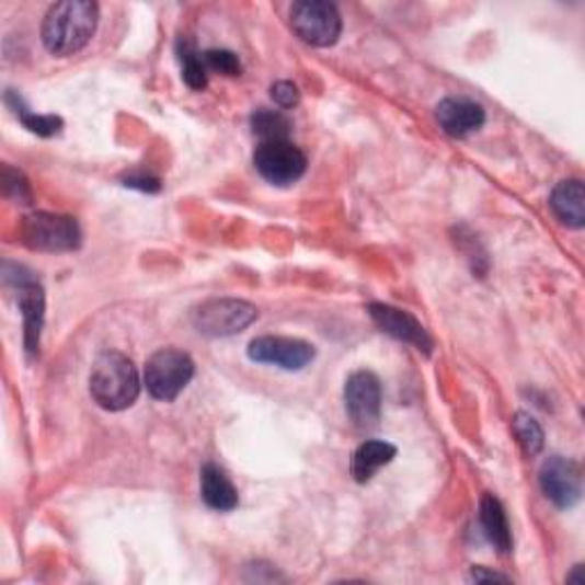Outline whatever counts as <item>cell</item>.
Masks as SVG:
<instances>
[{
    "mask_svg": "<svg viewBox=\"0 0 585 585\" xmlns=\"http://www.w3.org/2000/svg\"><path fill=\"white\" fill-rule=\"evenodd\" d=\"M99 5L90 0H65L53 5L42 23V42L53 56H76L96 33Z\"/></svg>",
    "mask_w": 585,
    "mask_h": 585,
    "instance_id": "cell-1",
    "label": "cell"
},
{
    "mask_svg": "<svg viewBox=\"0 0 585 585\" xmlns=\"http://www.w3.org/2000/svg\"><path fill=\"white\" fill-rule=\"evenodd\" d=\"M90 393L94 403L103 410H128L140 395V378L136 364L117 351L101 353L92 364Z\"/></svg>",
    "mask_w": 585,
    "mask_h": 585,
    "instance_id": "cell-2",
    "label": "cell"
},
{
    "mask_svg": "<svg viewBox=\"0 0 585 585\" xmlns=\"http://www.w3.org/2000/svg\"><path fill=\"white\" fill-rule=\"evenodd\" d=\"M195 376V362L188 353L176 348H161L147 359L145 385L156 401L170 403L191 385Z\"/></svg>",
    "mask_w": 585,
    "mask_h": 585,
    "instance_id": "cell-3",
    "label": "cell"
},
{
    "mask_svg": "<svg viewBox=\"0 0 585 585\" xmlns=\"http://www.w3.org/2000/svg\"><path fill=\"white\" fill-rule=\"evenodd\" d=\"M5 284L16 290V302L23 313V339L25 353L31 357L39 353V336L44 328V288L23 265H3Z\"/></svg>",
    "mask_w": 585,
    "mask_h": 585,
    "instance_id": "cell-4",
    "label": "cell"
},
{
    "mask_svg": "<svg viewBox=\"0 0 585 585\" xmlns=\"http://www.w3.org/2000/svg\"><path fill=\"white\" fill-rule=\"evenodd\" d=\"M259 318V309L245 300H206L193 311V325L204 336H233L245 332Z\"/></svg>",
    "mask_w": 585,
    "mask_h": 585,
    "instance_id": "cell-5",
    "label": "cell"
},
{
    "mask_svg": "<svg viewBox=\"0 0 585 585\" xmlns=\"http://www.w3.org/2000/svg\"><path fill=\"white\" fill-rule=\"evenodd\" d=\"M290 28L302 42L316 48H328L339 42L343 21L336 5L325 0H302L290 8Z\"/></svg>",
    "mask_w": 585,
    "mask_h": 585,
    "instance_id": "cell-6",
    "label": "cell"
},
{
    "mask_svg": "<svg viewBox=\"0 0 585 585\" xmlns=\"http://www.w3.org/2000/svg\"><path fill=\"white\" fill-rule=\"evenodd\" d=\"M23 243L37 252H71L81 245V229L69 216L33 213L21 227Z\"/></svg>",
    "mask_w": 585,
    "mask_h": 585,
    "instance_id": "cell-7",
    "label": "cell"
},
{
    "mask_svg": "<svg viewBox=\"0 0 585 585\" xmlns=\"http://www.w3.org/2000/svg\"><path fill=\"white\" fill-rule=\"evenodd\" d=\"M345 412L359 431H374L380 423L382 414V387L376 374L370 370H355V374L345 380L343 389Z\"/></svg>",
    "mask_w": 585,
    "mask_h": 585,
    "instance_id": "cell-8",
    "label": "cell"
},
{
    "mask_svg": "<svg viewBox=\"0 0 585 585\" xmlns=\"http://www.w3.org/2000/svg\"><path fill=\"white\" fill-rule=\"evenodd\" d=\"M254 168L273 185H290L307 172V156L288 140L261 142L254 151Z\"/></svg>",
    "mask_w": 585,
    "mask_h": 585,
    "instance_id": "cell-9",
    "label": "cell"
},
{
    "mask_svg": "<svg viewBox=\"0 0 585 585\" xmlns=\"http://www.w3.org/2000/svg\"><path fill=\"white\" fill-rule=\"evenodd\" d=\"M540 487L542 494L561 511H570L581 501L583 494V475L581 467L561 456H551L542 462L540 469Z\"/></svg>",
    "mask_w": 585,
    "mask_h": 585,
    "instance_id": "cell-10",
    "label": "cell"
},
{
    "mask_svg": "<svg viewBox=\"0 0 585 585\" xmlns=\"http://www.w3.org/2000/svg\"><path fill=\"white\" fill-rule=\"evenodd\" d=\"M248 357L256 364H268L284 370H302L316 357V348L302 339L259 336L250 343Z\"/></svg>",
    "mask_w": 585,
    "mask_h": 585,
    "instance_id": "cell-11",
    "label": "cell"
},
{
    "mask_svg": "<svg viewBox=\"0 0 585 585\" xmlns=\"http://www.w3.org/2000/svg\"><path fill=\"white\" fill-rule=\"evenodd\" d=\"M368 316L374 318V323L389 336L410 343L414 345L416 351L423 353H431L433 348V339L425 332V328L416 321V318L403 309L391 307V305H382V302H374L368 305Z\"/></svg>",
    "mask_w": 585,
    "mask_h": 585,
    "instance_id": "cell-12",
    "label": "cell"
},
{
    "mask_svg": "<svg viewBox=\"0 0 585 585\" xmlns=\"http://www.w3.org/2000/svg\"><path fill=\"white\" fill-rule=\"evenodd\" d=\"M437 122L450 138H467L485 124V108L467 96H446L437 105Z\"/></svg>",
    "mask_w": 585,
    "mask_h": 585,
    "instance_id": "cell-13",
    "label": "cell"
},
{
    "mask_svg": "<svg viewBox=\"0 0 585 585\" xmlns=\"http://www.w3.org/2000/svg\"><path fill=\"white\" fill-rule=\"evenodd\" d=\"M549 206L553 210V216L561 220L563 225L572 229H581L585 225V193L583 183L578 179L561 181L553 188L549 197Z\"/></svg>",
    "mask_w": 585,
    "mask_h": 585,
    "instance_id": "cell-14",
    "label": "cell"
},
{
    "mask_svg": "<svg viewBox=\"0 0 585 585\" xmlns=\"http://www.w3.org/2000/svg\"><path fill=\"white\" fill-rule=\"evenodd\" d=\"M202 498L210 511L231 513L238 508V492L229 475L218 464H204L202 467Z\"/></svg>",
    "mask_w": 585,
    "mask_h": 585,
    "instance_id": "cell-15",
    "label": "cell"
},
{
    "mask_svg": "<svg viewBox=\"0 0 585 585\" xmlns=\"http://www.w3.org/2000/svg\"><path fill=\"white\" fill-rule=\"evenodd\" d=\"M395 454H398L395 446L389 441H378V439L364 441L353 456V467H351L353 478L357 483H368L370 478L395 458Z\"/></svg>",
    "mask_w": 585,
    "mask_h": 585,
    "instance_id": "cell-16",
    "label": "cell"
},
{
    "mask_svg": "<svg viewBox=\"0 0 585 585\" xmlns=\"http://www.w3.org/2000/svg\"><path fill=\"white\" fill-rule=\"evenodd\" d=\"M481 528L490 544L501 553H508L513 549L508 517H505L503 505L494 494H485L481 498Z\"/></svg>",
    "mask_w": 585,
    "mask_h": 585,
    "instance_id": "cell-17",
    "label": "cell"
},
{
    "mask_svg": "<svg viewBox=\"0 0 585 585\" xmlns=\"http://www.w3.org/2000/svg\"><path fill=\"white\" fill-rule=\"evenodd\" d=\"M5 101L14 108V115L21 119V124L28 128L31 133H35V136H42V138H53L58 136V133L62 130V119L56 117V115H35L31 108H25V103L19 94L14 92H8Z\"/></svg>",
    "mask_w": 585,
    "mask_h": 585,
    "instance_id": "cell-18",
    "label": "cell"
},
{
    "mask_svg": "<svg viewBox=\"0 0 585 585\" xmlns=\"http://www.w3.org/2000/svg\"><path fill=\"white\" fill-rule=\"evenodd\" d=\"M176 53H179V62H181V71H183L181 76H183L185 85H188L195 92L206 90V85H208V69L204 67L202 53H197L193 42H188V39H179Z\"/></svg>",
    "mask_w": 585,
    "mask_h": 585,
    "instance_id": "cell-19",
    "label": "cell"
},
{
    "mask_svg": "<svg viewBox=\"0 0 585 585\" xmlns=\"http://www.w3.org/2000/svg\"><path fill=\"white\" fill-rule=\"evenodd\" d=\"M292 124L290 119L279 113V111H256L252 115V130L254 136L261 138V142H273V140H288Z\"/></svg>",
    "mask_w": 585,
    "mask_h": 585,
    "instance_id": "cell-20",
    "label": "cell"
},
{
    "mask_svg": "<svg viewBox=\"0 0 585 585\" xmlns=\"http://www.w3.org/2000/svg\"><path fill=\"white\" fill-rule=\"evenodd\" d=\"M513 433H515L521 450L528 458L542 454L544 433H542L540 423L534 416L526 414V412H517L515 421H513Z\"/></svg>",
    "mask_w": 585,
    "mask_h": 585,
    "instance_id": "cell-21",
    "label": "cell"
},
{
    "mask_svg": "<svg viewBox=\"0 0 585 585\" xmlns=\"http://www.w3.org/2000/svg\"><path fill=\"white\" fill-rule=\"evenodd\" d=\"M202 60H204V67L208 71H216L222 76H241V71H243V65H241V60H238L236 53L225 50V48L204 50Z\"/></svg>",
    "mask_w": 585,
    "mask_h": 585,
    "instance_id": "cell-22",
    "label": "cell"
},
{
    "mask_svg": "<svg viewBox=\"0 0 585 585\" xmlns=\"http://www.w3.org/2000/svg\"><path fill=\"white\" fill-rule=\"evenodd\" d=\"M3 191H5V197H10L19 204L33 202V191H31L28 179H25L19 170H14L10 165L3 168Z\"/></svg>",
    "mask_w": 585,
    "mask_h": 585,
    "instance_id": "cell-23",
    "label": "cell"
},
{
    "mask_svg": "<svg viewBox=\"0 0 585 585\" xmlns=\"http://www.w3.org/2000/svg\"><path fill=\"white\" fill-rule=\"evenodd\" d=\"M271 96L279 105V108H296V105L300 103V92L290 81L275 83L271 90Z\"/></svg>",
    "mask_w": 585,
    "mask_h": 585,
    "instance_id": "cell-24",
    "label": "cell"
},
{
    "mask_svg": "<svg viewBox=\"0 0 585 585\" xmlns=\"http://www.w3.org/2000/svg\"><path fill=\"white\" fill-rule=\"evenodd\" d=\"M122 181H124L126 188H136V191H142V193H158V191H161V181H158L151 174L130 172Z\"/></svg>",
    "mask_w": 585,
    "mask_h": 585,
    "instance_id": "cell-25",
    "label": "cell"
},
{
    "mask_svg": "<svg viewBox=\"0 0 585 585\" xmlns=\"http://www.w3.org/2000/svg\"><path fill=\"white\" fill-rule=\"evenodd\" d=\"M471 581H503V583H508L511 578L508 576H503V574H496V572H485L483 567H473L471 570Z\"/></svg>",
    "mask_w": 585,
    "mask_h": 585,
    "instance_id": "cell-26",
    "label": "cell"
}]
</instances>
